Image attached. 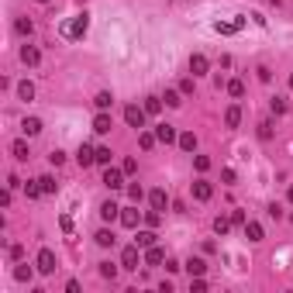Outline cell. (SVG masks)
<instances>
[{
	"mask_svg": "<svg viewBox=\"0 0 293 293\" xmlns=\"http://www.w3.org/2000/svg\"><path fill=\"white\" fill-rule=\"evenodd\" d=\"M193 166H197V172H207V169H210V159H207V155H197Z\"/></svg>",
	"mask_w": 293,
	"mask_h": 293,
	"instance_id": "41",
	"label": "cell"
},
{
	"mask_svg": "<svg viewBox=\"0 0 293 293\" xmlns=\"http://www.w3.org/2000/svg\"><path fill=\"white\" fill-rule=\"evenodd\" d=\"M190 290H193V293H204V290H207L204 276H190Z\"/></svg>",
	"mask_w": 293,
	"mask_h": 293,
	"instance_id": "39",
	"label": "cell"
},
{
	"mask_svg": "<svg viewBox=\"0 0 293 293\" xmlns=\"http://www.w3.org/2000/svg\"><path fill=\"white\" fill-rule=\"evenodd\" d=\"M141 259H145V255H138V245H128V248L121 252V266H124V269H138Z\"/></svg>",
	"mask_w": 293,
	"mask_h": 293,
	"instance_id": "5",
	"label": "cell"
},
{
	"mask_svg": "<svg viewBox=\"0 0 293 293\" xmlns=\"http://www.w3.org/2000/svg\"><path fill=\"white\" fill-rule=\"evenodd\" d=\"M269 111H273L276 118H279V114H286V100H283V97H273V100H269Z\"/></svg>",
	"mask_w": 293,
	"mask_h": 293,
	"instance_id": "28",
	"label": "cell"
},
{
	"mask_svg": "<svg viewBox=\"0 0 293 293\" xmlns=\"http://www.w3.org/2000/svg\"><path fill=\"white\" fill-rule=\"evenodd\" d=\"M38 183H42V190H45V193H55V190H59L55 176H38Z\"/></svg>",
	"mask_w": 293,
	"mask_h": 293,
	"instance_id": "29",
	"label": "cell"
},
{
	"mask_svg": "<svg viewBox=\"0 0 293 293\" xmlns=\"http://www.w3.org/2000/svg\"><path fill=\"white\" fill-rule=\"evenodd\" d=\"M145 118H149V114H145V107H138V103H128L124 107V121H128V128H145Z\"/></svg>",
	"mask_w": 293,
	"mask_h": 293,
	"instance_id": "2",
	"label": "cell"
},
{
	"mask_svg": "<svg viewBox=\"0 0 293 293\" xmlns=\"http://www.w3.org/2000/svg\"><path fill=\"white\" fill-rule=\"evenodd\" d=\"M86 31H90V14L83 11V14L69 17V21L62 24V38H66V42H80V38H83Z\"/></svg>",
	"mask_w": 293,
	"mask_h": 293,
	"instance_id": "1",
	"label": "cell"
},
{
	"mask_svg": "<svg viewBox=\"0 0 293 293\" xmlns=\"http://www.w3.org/2000/svg\"><path fill=\"white\" fill-rule=\"evenodd\" d=\"M14 279H17V283L31 279V266H17V269H14Z\"/></svg>",
	"mask_w": 293,
	"mask_h": 293,
	"instance_id": "38",
	"label": "cell"
},
{
	"mask_svg": "<svg viewBox=\"0 0 293 293\" xmlns=\"http://www.w3.org/2000/svg\"><path fill=\"white\" fill-rule=\"evenodd\" d=\"M21 128H24V135H28V138L42 135V121H38V118H24V121H21Z\"/></svg>",
	"mask_w": 293,
	"mask_h": 293,
	"instance_id": "18",
	"label": "cell"
},
{
	"mask_svg": "<svg viewBox=\"0 0 293 293\" xmlns=\"http://www.w3.org/2000/svg\"><path fill=\"white\" fill-rule=\"evenodd\" d=\"M179 93H193V80H183L179 83Z\"/></svg>",
	"mask_w": 293,
	"mask_h": 293,
	"instance_id": "46",
	"label": "cell"
},
{
	"mask_svg": "<svg viewBox=\"0 0 293 293\" xmlns=\"http://www.w3.org/2000/svg\"><path fill=\"white\" fill-rule=\"evenodd\" d=\"M76 162L86 169V166H93L97 162V149H90V145H80V152H76Z\"/></svg>",
	"mask_w": 293,
	"mask_h": 293,
	"instance_id": "12",
	"label": "cell"
},
{
	"mask_svg": "<svg viewBox=\"0 0 293 293\" xmlns=\"http://www.w3.org/2000/svg\"><path fill=\"white\" fill-rule=\"evenodd\" d=\"M149 204H152V210L166 214V207H169V193H166V190H152V193H149Z\"/></svg>",
	"mask_w": 293,
	"mask_h": 293,
	"instance_id": "6",
	"label": "cell"
},
{
	"mask_svg": "<svg viewBox=\"0 0 293 293\" xmlns=\"http://www.w3.org/2000/svg\"><path fill=\"white\" fill-rule=\"evenodd\" d=\"M34 266H38V273H45V276L55 273V252H52V248H42L38 259H34Z\"/></svg>",
	"mask_w": 293,
	"mask_h": 293,
	"instance_id": "3",
	"label": "cell"
},
{
	"mask_svg": "<svg viewBox=\"0 0 293 293\" xmlns=\"http://www.w3.org/2000/svg\"><path fill=\"white\" fill-rule=\"evenodd\" d=\"M155 138H159V141H166V145H169V141H179V135H176V128H172V124H159V128H155Z\"/></svg>",
	"mask_w": 293,
	"mask_h": 293,
	"instance_id": "15",
	"label": "cell"
},
{
	"mask_svg": "<svg viewBox=\"0 0 293 293\" xmlns=\"http://www.w3.org/2000/svg\"><path fill=\"white\" fill-rule=\"evenodd\" d=\"M128 197H131V200H135V204H138V200H141V187H138V183H131V187H128Z\"/></svg>",
	"mask_w": 293,
	"mask_h": 293,
	"instance_id": "42",
	"label": "cell"
},
{
	"mask_svg": "<svg viewBox=\"0 0 293 293\" xmlns=\"http://www.w3.org/2000/svg\"><path fill=\"white\" fill-rule=\"evenodd\" d=\"M245 238H248V241H262V224L245 221Z\"/></svg>",
	"mask_w": 293,
	"mask_h": 293,
	"instance_id": "20",
	"label": "cell"
},
{
	"mask_svg": "<svg viewBox=\"0 0 293 293\" xmlns=\"http://www.w3.org/2000/svg\"><path fill=\"white\" fill-rule=\"evenodd\" d=\"M124 176H128L124 169H107L100 183H103V187H107V190H121V187H124Z\"/></svg>",
	"mask_w": 293,
	"mask_h": 293,
	"instance_id": "4",
	"label": "cell"
},
{
	"mask_svg": "<svg viewBox=\"0 0 293 293\" xmlns=\"http://www.w3.org/2000/svg\"><path fill=\"white\" fill-rule=\"evenodd\" d=\"M97 166H111V149H107V145L97 149Z\"/></svg>",
	"mask_w": 293,
	"mask_h": 293,
	"instance_id": "32",
	"label": "cell"
},
{
	"mask_svg": "<svg viewBox=\"0 0 293 293\" xmlns=\"http://www.w3.org/2000/svg\"><path fill=\"white\" fill-rule=\"evenodd\" d=\"M138 221H141V214L135 207H121V224L124 228H138Z\"/></svg>",
	"mask_w": 293,
	"mask_h": 293,
	"instance_id": "13",
	"label": "cell"
},
{
	"mask_svg": "<svg viewBox=\"0 0 293 293\" xmlns=\"http://www.w3.org/2000/svg\"><path fill=\"white\" fill-rule=\"evenodd\" d=\"M49 162H52V166H62V162H66V152H59V149H55V152L49 155Z\"/></svg>",
	"mask_w": 293,
	"mask_h": 293,
	"instance_id": "43",
	"label": "cell"
},
{
	"mask_svg": "<svg viewBox=\"0 0 293 293\" xmlns=\"http://www.w3.org/2000/svg\"><path fill=\"white\" fill-rule=\"evenodd\" d=\"M228 93H231L235 100H238V97H245V83H241V80H231V83H228Z\"/></svg>",
	"mask_w": 293,
	"mask_h": 293,
	"instance_id": "33",
	"label": "cell"
},
{
	"mask_svg": "<svg viewBox=\"0 0 293 293\" xmlns=\"http://www.w3.org/2000/svg\"><path fill=\"white\" fill-rule=\"evenodd\" d=\"M179 149H183V152H193V149H197V135H193V131H183V135H179Z\"/></svg>",
	"mask_w": 293,
	"mask_h": 293,
	"instance_id": "22",
	"label": "cell"
},
{
	"mask_svg": "<svg viewBox=\"0 0 293 293\" xmlns=\"http://www.w3.org/2000/svg\"><path fill=\"white\" fill-rule=\"evenodd\" d=\"M93 103H97V111H107V107L114 103V97H111V93L103 90V93H97V97H93Z\"/></svg>",
	"mask_w": 293,
	"mask_h": 293,
	"instance_id": "27",
	"label": "cell"
},
{
	"mask_svg": "<svg viewBox=\"0 0 293 293\" xmlns=\"http://www.w3.org/2000/svg\"><path fill=\"white\" fill-rule=\"evenodd\" d=\"M224 124H228V128H238V124H241V107H238V103H231L228 111H224Z\"/></svg>",
	"mask_w": 293,
	"mask_h": 293,
	"instance_id": "16",
	"label": "cell"
},
{
	"mask_svg": "<svg viewBox=\"0 0 293 293\" xmlns=\"http://www.w3.org/2000/svg\"><path fill=\"white\" fill-rule=\"evenodd\" d=\"M162 100H166V107H179V103H183V100H179V93H176V90H169V93H166V97H162Z\"/></svg>",
	"mask_w": 293,
	"mask_h": 293,
	"instance_id": "40",
	"label": "cell"
},
{
	"mask_svg": "<svg viewBox=\"0 0 293 293\" xmlns=\"http://www.w3.org/2000/svg\"><path fill=\"white\" fill-rule=\"evenodd\" d=\"M155 141H159V138H155L152 131H141V138H138V145H141V149H145V152H149V149H152V145H155Z\"/></svg>",
	"mask_w": 293,
	"mask_h": 293,
	"instance_id": "31",
	"label": "cell"
},
{
	"mask_svg": "<svg viewBox=\"0 0 293 293\" xmlns=\"http://www.w3.org/2000/svg\"><path fill=\"white\" fill-rule=\"evenodd\" d=\"M111 128H114V121H111V114H107V111H100V114L93 118V131H97V135H107Z\"/></svg>",
	"mask_w": 293,
	"mask_h": 293,
	"instance_id": "9",
	"label": "cell"
},
{
	"mask_svg": "<svg viewBox=\"0 0 293 293\" xmlns=\"http://www.w3.org/2000/svg\"><path fill=\"white\" fill-rule=\"evenodd\" d=\"M121 169H124L128 176H131V172H138V159H124V166H121Z\"/></svg>",
	"mask_w": 293,
	"mask_h": 293,
	"instance_id": "44",
	"label": "cell"
},
{
	"mask_svg": "<svg viewBox=\"0 0 293 293\" xmlns=\"http://www.w3.org/2000/svg\"><path fill=\"white\" fill-rule=\"evenodd\" d=\"M210 69V62H207V55H190V72H193V76H204V72Z\"/></svg>",
	"mask_w": 293,
	"mask_h": 293,
	"instance_id": "11",
	"label": "cell"
},
{
	"mask_svg": "<svg viewBox=\"0 0 293 293\" xmlns=\"http://www.w3.org/2000/svg\"><path fill=\"white\" fill-rule=\"evenodd\" d=\"M187 273H190V276H204V273H207V262H204V259H190V262H187Z\"/></svg>",
	"mask_w": 293,
	"mask_h": 293,
	"instance_id": "23",
	"label": "cell"
},
{
	"mask_svg": "<svg viewBox=\"0 0 293 293\" xmlns=\"http://www.w3.org/2000/svg\"><path fill=\"white\" fill-rule=\"evenodd\" d=\"M155 238H159L155 231H138V235H135V245H138V248H152Z\"/></svg>",
	"mask_w": 293,
	"mask_h": 293,
	"instance_id": "19",
	"label": "cell"
},
{
	"mask_svg": "<svg viewBox=\"0 0 293 293\" xmlns=\"http://www.w3.org/2000/svg\"><path fill=\"white\" fill-rule=\"evenodd\" d=\"M162 111V100L159 97H149V100H145V114H159Z\"/></svg>",
	"mask_w": 293,
	"mask_h": 293,
	"instance_id": "30",
	"label": "cell"
},
{
	"mask_svg": "<svg viewBox=\"0 0 293 293\" xmlns=\"http://www.w3.org/2000/svg\"><path fill=\"white\" fill-rule=\"evenodd\" d=\"M259 138H262V141L273 138V121H262V124H259Z\"/></svg>",
	"mask_w": 293,
	"mask_h": 293,
	"instance_id": "37",
	"label": "cell"
},
{
	"mask_svg": "<svg viewBox=\"0 0 293 293\" xmlns=\"http://www.w3.org/2000/svg\"><path fill=\"white\" fill-rule=\"evenodd\" d=\"M38 4H49V0H38Z\"/></svg>",
	"mask_w": 293,
	"mask_h": 293,
	"instance_id": "49",
	"label": "cell"
},
{
	"mask_svg": "<svg viewBox=\"0 0 293 293\" xmlns=\"http://www.w3.org/2000/svg\"><path fill=\"white\" fill-rule=\"evenodd\" d=\"M241 24H245V17H235V21H217V24H214V31H217V34H235V31H241Z\"/></svg>",
	"mask_w": 293,
	"mask_h": 293,
	"instance_id": "8",
	"label": "cell"
},
{
	"mask_svg": "<svg viewBox=\"0 0 293 293\" xmlns=\"http://www.w3.org/2000/svg\"><path fill=\"white\" fill-rule=\"evenodd\" d=\"M11 152H14V159H21V162H28V155H31V152H28V141H14Z\"/></svg>",
	"mask_w": 293,
	"mask_h": 293,
	"instance_id": "24",
	"label": "cell"
},
{
	"mask_svg": "<svg viewBox=\"0 0 293 293\" xmlns=\"http://www.w3.org/2000/svg\"><path fill=\"white\" fill-rule=\"evenodd\" d=\"M17 97H21V100H31V97H34V86H31V83L24 80V83L17 86Z\"/></svg>",
	"mask_w": 293,
	"mask_h": 293,
	"instance_id": "34",
	"label": "cell"
},
{
	"mask_svg": "<svg viewBox=\"0 0 293 293\" xmlns=\"http://www.w3.org/2000/svg\"><path fill=\"white\" fill-rule=\"evenodd\" d=\"M231 224H235L231 217H214V231H217V235H228V231H231Z\"/></svg>",
	"mask_w": 293,
	"mask_h": 293,
	"instance_id": "26",
	"label": "cell"
},
{
	"mask_svg": "<svg viewBox=\"0 0 293 293\" xmlns=\"http://www.w3.org/2000/svg\"><path fill=\"white\" fill-rule=\"evenodd\" d=\"M100 276H103V279H114V276H118V266H114V262H103V266H100Z\"/></svg>",
	"mask_w": 293,
	"mask_h": 293,
	"instance_id": "35",
	"label": "cell"
},
{
	"mask_svg": "<svg viewBox=\"0 0 293 293\" xmlns=\"http://www.w3.org/2000/svg\"><path fill=\"white\" fill-rule=\"evenodd\" d=\"M24 193H28V200H38L45 190H42V183L38 179H34V183H24Z\"/></svg>",
	"mask_w": 293,
	"mask_h": 293,
	"instance_id": "25",
	"label": "cell"
},
{
	"mask_svg": "<svg viewBox=\"0 0 293 293\" xmlns=\"http://www.w3.org/2000/svg\"><path fill=\"white\" fill-rule=\"evenodd\" d=\"M100 217H103V221H118V217H121V207H118L114 200H103V204H100Z\"/></svg>",
	"mask_w": 293,
	"mask_h": 293,
	"instance_id": "10",
	"label": "cell"
},
{
	"mask_svg": "<svg viewBox=\"0 0 293 293\" xmlns=\"http://www.w3.org/2000/svg\"><path fill=\"white\" fill-rule=\"evenodd\" d=\"M21 62H24V66H38V62H42V52L34 49V45H24V49H21Z\"/></svg>",
	"mask_w": 293,
	"mask_h": 293,
	"instance_id": "14",
	"label": "cell"
},
{
	"mask_svg": "<svg viewBox=\"0 0 293 293\" xmlns=\"http://www.w3.org/2000/svg\"><path fill=\"white\" fill-rule=\"evenodd\" d=\"M259 80H262V83H269V80H273V72H269V66H259Z\"/></svg>",
	"mask_w": 293,
	"mask_h": 293,
	"instance_id": "45",
	"label": "cell"
},
{
	"mask_svg": "<svg viewBox=\"0 0 293 293\" xmlns=\"http://www.w3.org/2000/svg\"><path fill=\"white\" fill-rule=\"evenodd\" d=\"M286 197H290V204H293V187H290V193H286Z\"/></svg>",
	"mask_w": 293,
	"mask_h": 293,
	"instance_id": "47",
	"label": "cell"
},
{
	"mask_svg": "<svg viewBox=\"0 0 293 293\" xmlns=\"http://www.w3.org/2000/svg\"><path fill=\"white\" fill-rule=\"evenodd\" d=\"M93 238H97V245H100V248H111V245L118 241V238H114V231H107V228H100Z\"/></svg>",
	"mask_w": 293,
	"mask_h": 293,
	"instance_id": "21",
	"label": "cell"
},
{
	"mask_svg": "<svg viewBox=\"0 0 293 293\" xmlns=\"http://www.w3.org/2000/svg\"><path fill=\"white\" fill-rule=\"evenodd\" d=\"M145 262H149V266H159V262H166V252H162L159 245H152V248H145Z\"/></svg>",
	"mask_w": 293,
	"mask_h": 293,
	"instance_id": "17",
	"label": "cell"
},
{
	"mask_svg": "<svg viewBox=\"0 0 293 293\" xmlns=\"http://www.w3.org/2000/svg\"><path fill=\"white\" fill-rule=\"evenodd\" d=\"M190 193H193V200H200V204H204V200H210V193H214V190H210V183H207V179H197L193 187H190Z\"/></svg>",
	"mask_w": 293,
	"mask_h": 293,
	"instance_id": "7",
	"label": "cell"
},
{
	"mask_svg": "<svg viewBox=\"0 0 293 293\" xmlns=\"http://www.w3.org/2000/svg\"><path fill=\"white\" fill-rule=\"evenodd\" d=\"M14 28H17V34H31V31H34V24H31L28 17H21V21H17Z\"/></svg>",
	"mask_w": 293,
	"mask_h": 293,
	"instance_id": "36",
	"label": "cell"
},
{
	"mask_svg": "<svg viewBox=\"0 0 293 293\" xmlns=\"http://www.w3.org/2000/svg\"><path fill=\"white\" fill-rule=\"evenodd\" d=\"M290 90H293V76H290Z\"/></svg>",
	"mask_w": 293,
	"mask_h": 293,
	"instance_id": "48",
	"label": "cell"
}]
</instances>
